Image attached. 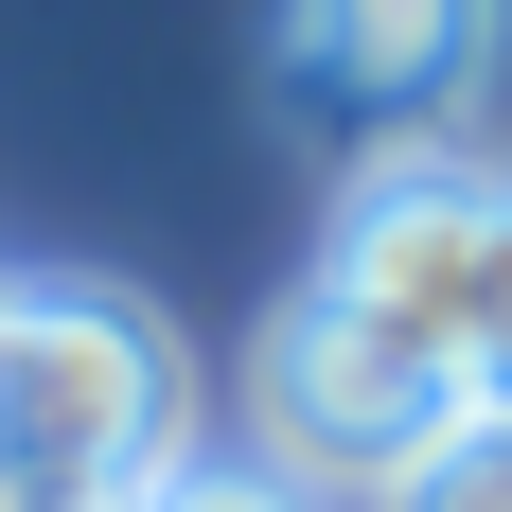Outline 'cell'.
<instances>
[{"label": "cell", "mask_w": 512, "mask_h": 512, "mask_svg": "<svg viewBox=\"0 0 512 512\" xmlns=\"http://www.w3.org/2000/svg\"><path fill=\"white\" fill-rule=\"evenodd\" d=\"M177 442V336L106 283H0V495L18 512H142Z\"/></svg>", "instance_id": "1"}, {"label": "cell", "mask_w": 512, "mask_h": 512, "mask_svg": "<svg viewBox=\"0 0 512 512\" xmlns=\"http://www.w3.org/2000/svg\"><path fill=\"white\" fill-rule=\"evenodd\" d=\"M248 424H265V477H301V495H407L477 424V389L442 354H407L389 318H354V301L301 283V301L265 318V354H248Z\"/></svg>", "instance_id": "2"}, {"label": "cell", "mask_w": 512, "mask_h": 512, "mask_svg": "<svg viewBox=\"0 0 512 512\" xmlns=\"http://www.w3.org/2000/svg\"><path fill=\"white\" fill-rule=\"evenodd\" d=\"M495 248H512V159H477V142H407V159H354L336 248H318V301L389 318L407 354H442V371L477 389V336H495Z\"/></svg>", "instance_id": "3"}, {"label": "cell", "mask_w": 512, "mask_h": 512, "mask_svg": "<svg viewBox=\"0 0 512 512\" xmlns=\"http://www.w3.org/2000/svg\"><path fill=\"white\" fill-rule=\"evenodd\" d=\"M477 71H495V0H283V106L354 159L460 142Z\"/></svg>", "instance_id": "4"}, {"label": "cell", "mask_w": 512, "mask_h": 512, "mask_svg": "<svg viewBox=\"0 0 512 512\" xmlns=\"http://www.w3.org/2000/svg\"><path fill=\"white\" fill-rule=\"evenodd\" d=\"M371 512H512V407H477L460 442L407 477V495H371Z\"/></svg>", "instance_id": "5"}, {"label": "cell", "mask_w": 512, "mask_h": 512, "mask_svg": "<svg viewBox=\"0 0 512 512\" xmlns=\"http://www.w3.org/2000/svg\"><path fill=\"white\" fill-rule=\"evenodd\" d=\"M142 512H318V495H301V477H265V460H177Z\"/></svg>", "instance_id": "6"}, {"label": "cell", "mask_w": 512, "mask_h": 512, "mask_svg": "<svg viewBox=\"0 0 512 512\" xmlns=\"http://www.w3.org/2000/svg\"><path fill=\"white\" fill-rule=\"evenodd\" d=\"M477 407H512V248H495V336H477Z\"/></svg>", "instance_id": "7"}]
</instances>
